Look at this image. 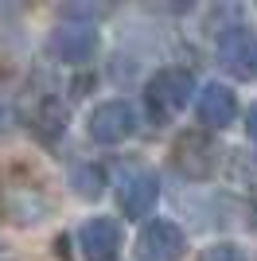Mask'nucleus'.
Wrapping results in <instances>:
<instances>
[{
  "label": "nucleus",
  "instance_id": "nucleus-1",
  "mask_svg": "<svg viewBox=\"0 0 257 261\" xmlns=\"http://www.w3.org/2000/svg\"><path fill=\"white\" fill-rule=\"evenodd\" d=\"M191 94H195V74L187 66H164L144 86V101L152 106L156 117H175L179 109H187Z\"/></svg>",
  "mask_w": 257,
  "mask_h": 261
},
{
  "label": "nucleus",
  "instance_id": "nucleus-2",
  "mask_svg": "<svg viewBox=\"0 0 257 261\" xmlns=\"http://www.w3.org/2000/svg\"><path fill=\"white\" fill-rule=\"evenodd\" d=\"M86 129H90V137L97 144H121L137 133V106L125 98H109L90 113Z\"/></svg>",
  "mask_w": 257,
  "mask_h": 261
},
{
  "label": "nucleus",
  "instance_id": "nucleus-3",
  "mask_svg": "<svg viewBox=\"0 0 257 261\" xmlns=\"http://www.w3.org/2000/svg\"><path fill=\"white\" fill-rule=\"evenodd\" d=\"M214 156H218V144L207 137V129L179 133L175 144H171V164H175L187 179H207V175L214 172Z\"/></svg>",
  "mask_w": 257,
  "mask_h": 261
},
{
  "label": "nucleus",
  "instance_id": "nucleus-4",
  "mask_svg": "<svg viewBox=\"0 0 257 261\" xmlns=\"http://www.w3.org/2000/svg\"><path fill=\"white\" fill-rule=\"evenodd\" d=\"M137 253L140 261H179L187 253V234L168 218H152L137 234Z\"/></svg>",
  "mask_w": 257,
  "mask_h": 261
},
{
  "label": "nucleus",
  "instance_id": "nucleus-5",
  "mask_svg": "<svg viewBox=\"0 0 257 261\" xmlns=\"http://www.w3.org/2000/svg\"><path fill=\"white\" fill-rule=\"evenodd\" d=\"M97 32L90 28V23H63V28H55L51 35H47V55L51 59H59V63H90L97 55Z\"/></svg>",
  "mask_w": 257,
  "mask_h": 261
},
{
  "label": "nucleus",
  "instance_id": "nucleus-6",
  "mask_svg": "<svg viewBox=\"0 0 257 261\" xmlns=\"http://www.w3.org/2000/svg\"><path fill=\"white\" fill-rule=\"evenodd\" d=\"M160 199V179L148 168H128L117 179V203L125 218H144Z\"/></svg>",
  "mask_w": 257,
  "mask_h": 261
},
{
  "label": "nucleus",
  "instance_id": "nucleus-7",
  "mask_svg": "<svg viewBox=\"0 0 257 261\" xmlns=\"http://www.w3.org/2000/svg\"><path fill=\"white\" fill-rule=\"evenodd\" d=\"M218 63L226 74H234L238 82L257 74V35L249 28H230L218 39Z\"/></svg>",
  "mask_w": 257,
  "mask_h": 261
},
{
  "label": "nucleus",
  "instance_id": "nucleus-8",
  "mask_svg": "<svg viewBox=\"0 0 257 261\" xmlns=\"http://www.w3.org/2000/svg\"><path fill=\"white\" fill-rule=\"evenodd\" d=\"M78 253L86 261H113L121 253V226L106 215L86 218L78 226Z\"/></svg>",
  "mask_w": 257,
  "mask_h": 261
},
{
  "label": "nucleus",
  "instance_id": "nucleus-9",
  "mask_svg": "<svg viewBox=\"0 0 257 261\" xmlns=\"http://www.w3.org/2000/svg\"><path fill=\"white\" fill-rule=\"evenodd\" d=\"M0 211H4L16 226H35V222L47 218L51 203H47V195H43L35 184H8L0 191Z\"/></svg>",
  "mask_w": 257,
  "mask_h": 261
},
{
  "label": "nucleus",
  "instance_id": "nucleus-10",
  "mask_svg": "<svg viewBox=\"0 0 257 261\" xmlns=\"http://www.w3.org/2000/svg\"><path fill=\"white\" fill-rule=\"evenodd\" d=\"M238 113V98L222 82H207L199 90V125L203 129H226Z\"/></svg>",
  "mask_w": 257,
  "mask_h": 261
},
{
  "label": "nucleus",
  "instance_id": "nucleus-11",
  "mask_svg": "<svg viewBox=\"0 0 257 261\" xmlns=\"http://www.w3.org/2000/svg\"><path fill=\"white\" fill-rule=\"evenodd\" d=\"M28 121H32V133L39 137V141H59L66 129V106L59 98H39V106L28 113Z\"/></svg>",
  "mask_w": 257,
  "mask_h": 261
},
{
  "label": "nucleus",
  "instance_id": "nucleus-12",
  "mask_svg": "<svg viewBox=\"0 0 257 261\" xmlns=\"http://www.w3.org/2000/svg\"><path fill=\"white\" fill-rule=\"evenodd\" d=\"M70 187H74V195H78V199L94 203V199L106 195V172H101L97 164L82 160V164H74V168H70Z\"/></svg>",
  "mask_w": 257,
  "mask_h": 261
},
{
  "label": "nucleus",
  "instance_id": "nucleus-13",
  "mask_svg": "<svg viewBox=\"0 0 257 261\" xmlns=\"http://www.w3.org/2000/svg\"><path fill=\"white\" fill-rule=\"evenodd\" d=\"M203 261H246V253L238 250V246H230V242H218V246H211L203 253Z\"/></svg>",
  "mask_w": 257,
  "mask_h": 261
},
{
  "label": "nucleus",
  "instance_id": "nucleus-14",
  "mask_svg": "<svg viewBox=\"0 0 257 261\" xmlns=\"http://www.w3.org/2000/svg\"><path fill=\"white\" fill-rule=\"evenodd\" d=\"M246 129H249V137H253V141H257V106L249 109V117H246Z\"/></svg>",
  "mask_w": 257,
  "mask_h": 261
},
{
  "label": "nucleus",
  "instance_id": "nucleus-15",
  "mask_svg": "<svg viewBox=\"0 0 257 261\" xmlns=\"http://www.w3.org/2000/svg\"><path fill=\"white\" fill-rule=\"evenodd\" d=\"M253 226H257V207H253Z\"/></svg>",
  "mask_w": 257,
  "mask_h": 261
}]
</instances>
